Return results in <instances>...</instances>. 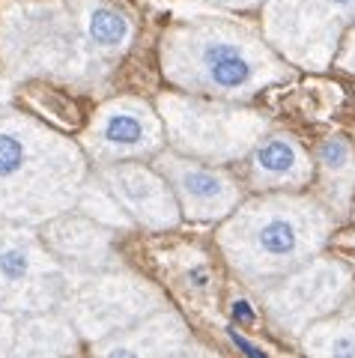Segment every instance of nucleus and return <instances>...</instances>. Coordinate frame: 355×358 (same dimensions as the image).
<instances>
[{"instance_id":"nucleus-12","label":"nucleus","mask_w":355,"mask_h":358,"mask_svg":"<svg viewBox=\"0 0 355 358\" xmlns=\"http://www.w3.org/2000/svg\"><path fill=\"white\" fill-rule=\"evenodd\" d=\"M75 350V338L63 326H33L21 334V341L9 358H66Z\"/></svg>"},{"instance_id":"nucleus-13","label":"nucleus","mask_w":355,"mask_h":358,"mask_svg":"<svg viewBox=\"0 0 355 358\" xmlns=\"http://www.w3.org/2000/svg\"><path fill=\"white\" fill-rule=\"evenodd\" d=\"M27 162H30V155H27L24 143H21L15 134L0 131V185L18 179L27 171Z\"/></svg>"},{"instance_id":"nucleus-9","label":"nucleus","mask_w":355,"mask_h":358,"mask_svg":"<svg viewBox=\"0 0 355 358\" xmlns=\"http://www.w3.org/2000/svg\"><path fill=\"white\" fill-rule=\"evenodd\" d=\"M201 60L209 84H215L218 90H239L254 75V66L245 57V51L236 48L233 42H206Z\"/></svg>"},{"instance_id":"nucleus-16","label":"nucleus","mask_w":355,"mask_h":358,"mask_svg":"<svg viewBox=\"0 0 355 358\" xmlns=\"http://www.w3.org/2000/svg\"><path fill=\"white\" fill-rule=\"evenodd\" d=\"M0 358H9V326L0 317Z\"/></svg>"},{"instance_id":"nucleus-6","label":"nucleus","mask_w":355,"mask_h":358,"mask_svg":"<svg viewBox=\"0 0 355 358\" xmlns=\"http://www.w3.org/2000/svg\"><path fill=\"white\" fill-rule=\"evenodd\" d=\"M110 182H114V192L126 203V209L147 227H173L176 218H180V209H176L173 194L168 192V182H161L159 176L143 171V167H119V171L110 173Z\"/></svg>"},{"instance_id":"nucleus-17","label":"nucleus","mask_w":355,"mask_h":358,"mask_svg":"<svg viewBox=\"0 0 355 358\" xmlns=\"http://www.w3.org/2000/svg\"><path fill=\"white\" fill-rule=\"evenodd\" d=\"M328 3H335V6H347V3H352V0H328Z\"/></svg>"},{"instance_id":"nucleus-3","label":"nucleus","mask_w":355,"mask_h":358,"mask_svg":"<svg viewBox=\"0 0 355 358\" xmlns=\"http://www.w3.org/2000/svg\"><path fill=\"white\" fill-rule=\"evenodd\" d=\"M161 310V293L138 278H108L96 284L78 308V326L93 341L138 326Z\"/></svg>"},{"instance_id":"nucleus-15","label":"nucleus","mask_w":355,"mask_h":358,"mask_svg":"<svg viewBox=\"0 0 355 358\" xmlns=\"http://www.w3.org/2000/svg\"><path fill=\"white\" fill-rule=\"evenodd\" d=\"M180 358H221V355H215L212 350H206V346H197V343H191V346H188V350H185Z\"/></svg>"},{"instance_id":"nucleus-5","label":"nucleus","mask_w":355,"mask_h":358,"mask_svg":"<svg viewBox=\"0 0 355 358\" xmlns=\"http://www.w3.org/2000/svg\"><path fill=\"white\" fill-rule=\"evenodd\" d=\"M191 343L180 313L159 310L138 326L99 341L96 358H180Z\"/></svg>"},{"instance_id":"nucleus-2","label":"nucleus","mask_w":355,"mask_h":358,"mask_svg":"<svg viewBox=\"0 0 355 358\" xmlns=\"http://www.w3.org/2000/svg\"><path fill=\"white\" fill-rule=\"evenodd\" d=\"M347 293V272L338 263H310L266 289V310L290 334H305Z\"/></svg>"},{"instance_id":"nucleus-1","label":"nucleus","mask_w":355,"mask_h":358,"mask_svg":"<svg viewBox=\"0 0 355 358\" xmlns=\"http://www.w3.org/2000/svg\"><path fill=\"white\" fill-rule=\"evenodd\" d=\"M326 233L328 218L310 200L269 197L242 209L221 233V245L248 281H269L307 263Z\"/></svg>"},{"instance_id":"nucleus-10","label":"nucleus","mask_w":355,"mask_h":358,"mask_svg":"<svg viewBox=\"0 0 355 358\" xmlns=\"http://www.w3.org/2000/svg\"><path fill=\"white\" fill-rule=\"evenodd\" d=\"M39 260L24 242H0V289L3 296H24L36 289Z\"/></svg>"},{"instance_id":"nucleus-7","label":"nucleus","mask_w":355,"mask_h":358,"mask_svg":"<svg viewBox=\"0 0 355 358\" xmlns=\"http://www.w3.org/2000/svg\"><path fill=\"white\" fill-rule=\"evenodd\" d=\"M251 176L260 188H298L310 179V164L296 141L269 138L254 150Z\"/></svg>"},{"instance_id":"nucleus-11","label":"nucleus","mask_w":355,"mask_h":358,"mask_svg":"<svg viewBox=\"0 0 355 358\" xmlns=\"http://www.w3.org/2000/svg\"><path fill=\"white\" fill-rule=\"evenodd\" d=\"M302 346L310 358H355V317L317 322L305 331Z\"/></svg>"},{"instance_id":"nucleus-8","label":"nucleus","mask_w":355,"mask_h":358,"mask_svg":"<svg viewBox=\"0 0 355 358\" xmlns=\"http://www.w3.org/2000/svg\"><path fill=\"white\" fill-rule=\"evenodd\" d=\"M102 143L114 152H150L159 147V129L147 114L117 110L105 120Z\"/></svg>"},{"instance_id":"nucleus-14","label":"nucleus","mask_w":355,"mask_h":358,"mask_svg":"<svg viewBox=\"0 0 355 358\" xmlns=\"http://www.w3.org/2000/svg\"><path fill=\"white\" fill-rule=\"evenodd\" d=\"M90 33H93V39L99 45H105V48H114V45H119L126 39V33H129V24H126V18L123 15H117L114 9H96L93 18H90Z\"/></svg>"},{"instance_id":"nucleus-4","label":"nucleus","mask_w":355,"mask_h":358,"mask_svg":"<svg viewBox=\"0 0 355 358\" xmlns=\"http://www.w3.org/2000/svg\"><path fill=\"white\" fill-rule=\"evenodd\" d=\"M161 173L173 188L182 212L194 221L224 218L239 200V188L215 167L173 159L171 155V159H161Z\"/></svg>"}]
</instances>
